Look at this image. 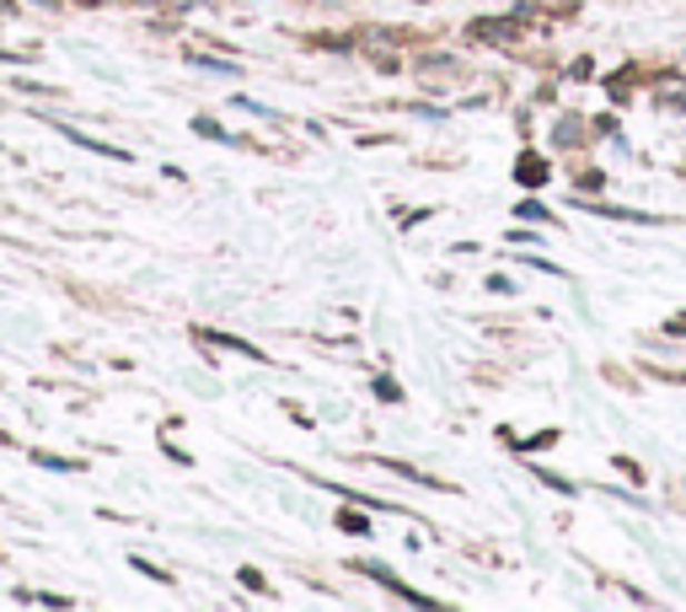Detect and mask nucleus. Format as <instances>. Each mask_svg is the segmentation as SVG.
Returning <instances> with one entry per match:
<instances>
[]
</instances>
